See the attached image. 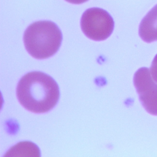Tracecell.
<instances>
[{
    "label": "cell",
    "mask_w": 157,
    "mask_h": 157,
    "mask_svg": "<svg viewBox=\"0 0 157 157\" xmlns=\"http://www.w3.org/2000/svg\"><path fill=\"white\" fill-rule=\"evenodd\" d=\"M5 156H40V150L37 145L31 142H21L12 147Z\"/></svg>",
    "instance_id": "cell-6"
},
{
    "label": "cell",
    "mask_w": 157,
    "mask_h": 157,
    "mask_svg": "<svg viewBox=\"0 0 157 157\" xmlns=\"http://www.w3.org/2000/svg\"><path fill=\"white\" fill-rule=\"evenodd\" d=\"M147 67L139 69L134 75L133 82L139 100L146 111L157 116V84Z\"/></svg>",
    "instance_id": "cell-4"
},
{
    "label": "cell",
    "mask_w": 157,
    "mask_h": 157,
    "mask_svg": "<svg viewBox=\"0 0 157 157\" xmlns=\"http://www.w3.org/2000/svg\"><path fill=\"white\" fill-rule=\"evenodd\" d=\"M17 96L26 109L41 113L50 111L56 105L59 90L52 77L42 72L33 71L18 82Z\"/></svg>",
    "instance_id": "cell-1"
},
{
    "label": "cell",
    "mask_w": 157,
    "mask_h": 157,
    "mask_svg": "<svg viewBox=\"0 0 157 157\" xmlns=\"http://www.w3.org/2000/svg\"><path fill=\"white\" fill-rule=\"evenodd\" d=\"M63 36L59 27L51 21H38L25 30L23 41L28 52L36 59H45L59 48Z\"/></svg>",
    "instance_id": "cell-2"
},
{
    "label": "cell",
    "mask_w": 157,
    "mask_h": 157,
    "mask_svg": "<svg viewBox=\"0 0 157 157\" xmlns=\"http://www.w3.org/2000/svg\"><path fill=\"white\" fill-rule=\"evenodd\" d=\"M139 34L145 42L157 40V4L148 11L140 21Z\"/></svg>",
    "instance_id": "cell-5"
},
{
    "label": "cell",
    "mask_w": 157,
    "mask_h": 157,
    "mask_svg": "<svg viewBox=\"0 0 157 157\" xmlns=\"http://www.w3.org/2000/svg\"><path fill=\"white\" fill-rule=\"evenodd\" d=\"M81 29L90 39L101 41L107 39L114 28V21L105 10L92 7L86 10L80 20Z\"/></svg>",
    "instance_id": "cell-3"
},
{
    "label": "cell",
    "mask_w": 157,
    "mask_h": 157,
    "mask_svg": "<svg viewBox=\"0 0 157 157\" xmlns=\"http://www.w3.org/2000/svg\"><path fill=\"white\" fill-rule=\"evenodd\" d=\"M67 2L71 3V4H80L82 3H84L88 0H65Z\"/></svg>",
    "instance_id": "cell-8"
},
{
    "label": "cell",
    "mask_w": 157,
    "mask_h": 157,
    "mask_svg": "<svg viewBox=\"0 0 157 157\" xmlns=\"http://www.w3.org/2000/svg\"><path fill=\"white\" fill-rule=\"evenodd\" d=\"M150 73L154 81L157 83V54L155 56L150 67Z\"/></svg>",
    "instance_id": "cell-7"
}]
</instances>
